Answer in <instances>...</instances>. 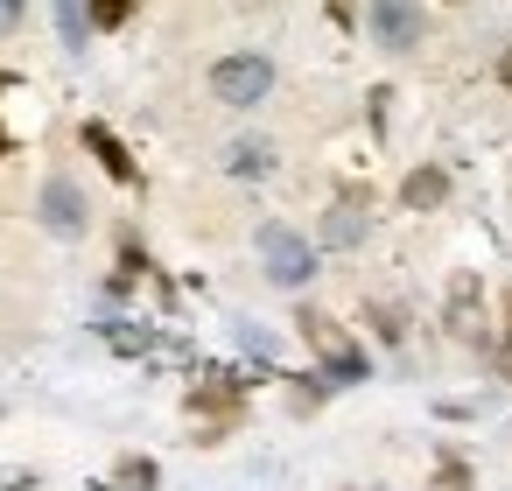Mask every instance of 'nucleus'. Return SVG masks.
Returning a JSON list of instances; mask_svg holds the SVG:
<instances>
[{"mask_svg": "<svg viewBox=\"0 0 512 491\" xmlns=\"http://www.w3.org/2000/svg\"><path fill=\"white\" fill-rule=\"evenodd\" d=\"M295 330H302V344L323 358V379H330V386H358V379H365V351H358V344H351L323 309H302V316H295Z\"/></svg>", "mask_w": 512, "mask_h": 491, "instance_id": "nucleus-1", "label": "nucleus"}, {"mask_svg": "<svg viewBox=\"0 0 512 491\" xmlns=\"http://www.w3.org/2000/svg\"><path fill=\"white\" fill-rule=\"evenodd\" d=\"M211 99H218V106H267V99H274V64H267L260 50L218 57V64H211Z\"/></svg>", "mask_w": 512, "mask_h": 491, "instance_id": "nucleus-2", "label": "nucleus"}, {"mask_svg": "<svg viewBox=\"0 0 512 491\" xmlns=\"http://www.w3.org/2000/svg\"><path fill=\"white\" fill-rule=\"evenodd\" d=\"M365 29L386 57H407L428 43V15H421V0H365Z\"/></svg>", "mask_w": 512, "mask_h": 491, "instance_id": "nucleus-3", "label": "nucleus"}, {"mask_svg": "<svg viewBox=\"0 0 512 491\" xmlns=\"http://www.w3.org/2000/svg\"><path fill=\"white\" fill-rule=\"evenodd\" d=\"M260 267L274 288H309L316 281V246L288 225H260Z\"/></svg>", "mask_w": 512, "mask_h": 491, "instance_id": "nucleus-4", "label": "nucleus"}, {"mask_svg": "<svg viewBox=\"0 0 512 491\" xmlns=\"http://www.w3.org/2000/svg\"><path fill=\"white\" fill-rule=\"evenodd\" d=\"M43 225H50L57 239H85V232H92V204H85V190H78L71 176H50V183H43Z\"/></svg>", "mask_w": 512, "mask_h": 491, "instance_id": "nucleus-5", "label": "nucleus"}, {"mask_svg": "<svg viewBox=\"0 0 512 491\" xmlns=\"http://www.w3.org/2000/svg\"><path fill=\"white\" fill-rule=\"evenodd\" d=\"M78 141H85V148H92V155H99V169H106V176H113V183H127V190H134V183H141V162H134V155H127V141H120V134H113V127H106V120H85V127H78Z\"/></svg>", "mask_w": 512, "mask_h": 491, "instance_id": "nucleus-6", "label": "nucleus"}, {"mask_svg": "<svg viewBox=\"0 0 512 491\" xmlns=\"http://www.w3.org/2000/svg\"><path fill=\"white\" fill-rule=\"evenodd\" d=\"M449 337L484 344V309H477V281L470 274H456V288H449Z\"/></svg>", "mask_w": 512, "mask_h": 491, "instance_id": "nucleus-7", "label": "nucleus"}, {"mask_svg": "<svg viewBox=\"0 0 512 491\" xmlns=\"http://www.w3.org/2000/svg\"><path fill=\"white\" fill-rule=\"evenodd\" d=\"M400 204H407V211H435V204H449V169H435V162L407 169V183H400Z\"/></svg>", "mask_w": 512, "mask_h": 491, "instance_id": "nucleus-8", "label": "nucleus"}, {"mask_svg": "<svg viewBox=\"0 0 512 491\" xmlns=\"http://www.w3.org/2000/svg\"><path fill=\"white\" fill-rule=\"evenodd\" d=\"M358 239H365V197L351 190L323 211V246H358Z\"/></svg>", "mask_w": 512, "mask_h": 491, "instance_id": "nucleus-9", "label": "nucleus"}, {"mask_svg": "<svg viewBox=\"0 0 512 491\" xmlns=\"http://www.w3.org/2000/svg\"><path fill=\"white\" fill-rule=\"evenodd\" d=\"M225 169H232V176H267L274 155H267V141H232V148H225Z\"/></svg>", "mask_w": 512, "mask_h": 491, "instance_id": "nucleus-10", "label": "nucleus"}, {"mask_svg": "<svg viewBox=\"0 0 512 491\" xmlns=\"http://www.w3.org/2000/svg\"><path fill=\"white\" fill-rule=\"evenodd\" d=\"M113 484H120V491H155V484H162V470H155L148 456H120V470H113Z\"/></svg>", "mask_w": 512, "mask_h": 491, "instance_id": "nucleus-11", "label": "nucleus"}, {"mask_svg": "<svg viewBox=\"0 0 512 491\" xmlns=\"http://www.w3.org/2000/svg\"><path fill=\"white\" fill-rule=\"evenodd\" d=\"M134 8H141V0H92L85 22H92V29H127V22H134Z\"/></svg>", "mask_w": 512, "mask_h": 491, "instance_id": "nucleus-12", "label": "nucleus"}, {"mask_svg": "<svg viewBox=\"0 0 512 491\" xmlns=\"http://www.w3.org/2000/svg\"><path fill=\"white\" fill-rule=\"evenodd\" d=\"M57 29H64V43H71V50H85V36H92L85 0H57Z\"/></svg>", "mask_w": 512, "mask_h": 491, "instance_id": "nucleus-13", "label": "nucleus"}, {"mask_svg": "<svg viewBox=\"0 0 512 491\" xmlns=\"http://www.w3.org/2000/svg\"><path fill=\"white\" fill-rule=\"evenodd\" d=\"M323 393H330V379H288V407H295V414H316Z\"/></svg>", "mask_w": 512, "mask_h": 491, "instance_id": "nucleus-14", "label": "nucleus"}, {"mask_svg": "<svg viewBox=\"0 0 512 491\" xmlns=\"http://www.w3.org/2000/svg\"><path fill=\"white\" fill-rule=\"evenodd\" d=\"M428 491H470V463H463V456H442V470H435Z\"/></svg>", "mask_w": 512, "mask_h": 491, "instance_id": "nucleus-15", "label": "nucleus"}, {"mask_svg": "<svg viewBox=\"0 0 512 491\" xmlns=\"http://www.w3.org/2000/svg\"><path fill=\"white\" fill-rule=\"evenodd\" d=\"M365 316H372V330H379L386 344H400V337H407V323H400V309H386V302H372Z\"/></svg>", "mask_w": 512, "mask_h": 491, "instance_id": "nucleus-16", "label": "nucleus"}, {"mask_svg": "<svg viewBox=\"0 0 512 491\" xmlns=\"http://www.w3.org/2000/svg\"><path fill=\"white\" fill-rule=\"evenodd\" d=\"M22 22H29V0H0V43H8Z\"/></svg>", "mask_w": 512, "mask_h": 491, "instance_id": "nucleus-17", "label": "nucleus"}, {"mask_svg": "<svg viewBox=\"0 0 512 491\" xmlns=\"http://www.w3.org/2000/svg\"><path fill=\"white\" fill-rule=\"evenodd\" d=\"M239 337H246V351H260V358H274V337H267V330H253V323H239Z\"/></svg>", "mask_w": 512, "mask_h": 491, "instance_id": "nucleus-18", "label": "nucleus"}, {"mask_svg": "<svg viewBox=\"0 0 512 491\" xmlns=\"http://www.w3.org/2000/svg\"><path fill=\"white\" fill-rule=\"evenodd\" d=\"M330 22L337 29H358V0H330Z\"/></svg>", "mask_w": 512, "mask_h": 491, "instance_id": "nucleus-19", "label": "nucleus"}, {"mask_svg": "<svg viewBox=\"0 0 512 491\" xmlns=\"http://www.w3.org/2000/svg\"><path fill=\"white\" fill-rule=\"evenodd\" d=\"M498 372L512 379V302H505V351H498Z\"/></svg>", "mask_w": 512, "mask_h": 491, "instance_id": "nucleus-20", "label": "nucleus"}, {"mask_svg": "<svg viewBox=\"0 0 512 491\" xmlns=\"http://www.w3.org/2000/svg\"><path fill=\"white\" fill-rule=\"evenodd\" d=\"M498 78H505V85H512V50H505V57H498Z\"/></svg>", "mask_w": 512, "mask_h": 491, "instance_id": "nucleus-21", "label": "nucleus"}, {"mask_svg": "<svg viewBox=\"0 0 512 491\" xmlns=\"http://www.w3.org/2000/svg\"><path fill=\"white\" fill-rule=\"evenodd\" d=\"M0 92H8V71H0Z\"/></svg>", "mask_w": 512, "mask_h": 491, "instance_id": "nucleus-22", "label": "nucleus"}, {"mask_svg": "<svg viewBox=\"0 0 512 491\" xmlns=\"http://www.w3.org/2000/svg\"><path fill=\"white\" fill-rule=\"evenodd\" d=\"M0 155H8V134H0Z\"/></svg>", "mask_w": 512, "mask_h": 491, "instance_id": "nucleus-23", "label": "nucleus"}]
</instances>
